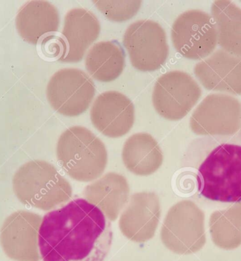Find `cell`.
Instances as JSON below:
<instances>
[{
	"label": "cell",
	"instance_id": "cell-1",
	"mask_svg": "<svg viewBox=\"0 0 241 261\" xmlns=\"http://www.w3.org/2000/svg\"><path fill=\"white\" fill-rule=\"evenodd\" d=\"M112 240L111 221L102 210L76 198L44 216L38 248L43 261H104Z\"/></svg>",
	"mask_w": 241,
	"mask_h": 261
},
{
	"label": "cell",
	"instance_id": "cell-2",
	"mask_svg": "<svg viewBox=\"0 0 241 261\" xmlns=\"http://www.w3.org/2000/svg\"><path fill=\"white\" fill-rule=\"evenodd\" d=\"M183 167L196 180L202 198L220 203L241 202V140L230 137H205L196 140Z\"/></svg>",
	"mask_w": 241,
	"mask_h": 261
},
{
	"label": "cell",
	"instance_id": "cell-3",
	"mask_svg": "<svg viewBox=\"0 0 241 261\" xmlns=\"http://www.w3.org/2000/svg\"><path fill=\"white\" fill-rule=\"evenodd\" d=\"M13 189L24 205L48 211L66 197V184L56 168L47 162L32 161L18 169L13 177Z\"/></svg>",
	"mask_w": 241,
	"mask_h": 261
},
{
	"label": "cell",
	"instance_id": "cell-4",
	"mask_svg": "<svg viewBox=\"0 0 241 261\" xmlns=\"http://www.w3.org/2000/svg\"><path fill=\"white\" fill-rule=\"evenodd\" d=\"M171 38L176 50L189 60H205L218 45V33L212 16L199 9L180 14L173 23Z\"/></svg>",
	"mask_w": 241,
	"mask_h": 261
},
{
	"label": "cell",
	"instance_id": "cell-5",
	"mask_svg": "<svg viewBox=\"0 0 241 261\" xmlns=\"http://www.w3.org/2000/svg\"><path fill=\"white\" fill-rule=\"evenodd\" d=\"M123 43L130 63L139 71H157L169 57L166 32L152 20H139L131 23L125 31Z\"/></svg>",
	"mask_w": 241,
	"mask_h": 261
},
{
	"label": "cell",
	"instance_id": "cell-6",
	"mask_svg": "<svg viewBox=\"0 0 241 261\" xmlns=\"http://www.w3.org/2000/svg\"><path fill=\"white\" fill-rule=\"evenodd\" d=\"M93 79L82 69L59 70L47 86V97L51 108L66 117H77L88 109L95 97Z\"/></svg>",
	"mask_w": 241,
	"mask_h": 261
},
{
	"label": "cell",
	"instance_id": "cell-7",
	"mask_svg": "<svg viewBox=\"0 0 241 261\" xmlns=\"http://www.w3.org/2000/svg\"><path fill=\"white\" fill-rule=\"evenodd\" d=\"M201 95V88L190 74L172 71L160 76L154 84L152 104L164 118L178 121L190 113Z\"/></svg>",
	"mask_w": 241,
	"mask_h": 261
},
{
	"label": "cell",
	"instance_id": "cell-8",
	"mask_svg": "<svg viewBox=\"0 0 241 261\" xmlns=\"http://www.w3.org/2000/svg\"><path fill=\"white\" fill-rule=\"evenodd\" d=\"M190 126L197 135L233 136L241 127L240 101L225 93L208 95L193 112Z\"/></svg>",
	"mask_w": 241,
	"mask_h": 261
},
{
	"label": "cell",
	"instance_id": "cell-9",
	"mask_svg": "<svg viewBox=\"0 0 241 261\" xmlns=\"http://www.w3.org/2000/svg\"><path fill=\"white\" fill-rule=\"evenodd\" d=\"M41 216L18 211L9 216L0 231V244L4 252L16 261H39L38 232Z\"/></svg>",
	"mask_w": 241,
	"mask_h": 261
},
{
	"label": "cell",
	"instance_id": "cell-10",
	"mask_svg": "<svg viewBox=\"0 0 241 261\" xmlns=\"http://www.w3.org/2000/svg\"><path fill=\"white\" fill-rule=\"evenodd\" d=\"M58 161L69 174L75 167H102L108 154L104 143L84 126H72L61 135L57 146Z\"/></svg>",
	"mask_w": 241,
	"mask_h": 261
},
{
	"label": "cell",
	"instance_id": "cell-11",
	"mask_svg": "<svg viewBox=\"0 0 241 261\" xmlns=\"http://www.w3.org/2000/svg\"><path fill=\"white\" fill-rule=\"evenodd\" d=\"M94 126L106 137L119 138L128 133L135 121V108L132 101L120 92L101 93L91 110Z\"/></svg>",
	"mask_w": 241,
	"mask_h": 261
},
{
	"label": "cell",
	"instance_id": "cell-12",
	"mask_svg": "<svg viewBox=\"0 0 241 261\" xmlns=\"http://www.w3.org/2000/svg\"><path fill=\"white\" fill-rule=\"evenodd\" d=\"M194 73L209 91L241 95V58L217 49L195 66Z\"/></svg>",
	"mask_w": 241,
	"mask_h": 261
},
{
	"label": "cell",
	"instance_id": "cell-13",
	"mask_svg": "<svg viewBox=\"0 0 241 261\" xmlns=\"http://www.w3.org/2000/svg\"><path fill=\"white\" fill-rule=\"evenodd\" d=\"M100 23L91 11L74 8L68 12L64 18L62 35L67 45V53L59 61L77 63L82 61L86 51L99 38Z\"/></svg>",
	"mask_w": 241,
	"mask_h": 261
},
{
	"label": "cell",
	"instance_id": "cell-14",
	"mask_svg": "<svg viewBox=\"0 0 241 261\" xmlns=\"http://www.w3.org/2000/svg\"><path fill=\"white\" fill-rule=\"evenodd\" d=\"M58 9L47 1H31L18 11L16 27L25 41L37 44L45 35L55 33L60 27Z\"/></svg>",
	"mask_w": 241,
	"mask_h": 261
},
{
	"label": "cell",
	"instance_id": "cell-15",
	"mask_svg": "<svg viewBox=\"0 0 241 261\" xmlns=\"http://www.w3.org/2000/svg\"><path fill=\"white\" fill-rule=\"evenodd\" d=\"M126 64L122 47L115 40L94 44L85 59L88 73L97 82H114L121 76Z\"/></svg>",
	"mask_w": 241,
	"mask_h": 261
},
{
	"label": "cell",
	"instance_id": "cell-16",
	"mask_svg": "<svg viewBox=\"0 0 241 261\" xmlns=\"http://www.w3.org/2000/svg\"><path fill=\"white\" fill-rule=\"evenodd\" d=\"M211 16L216 23L218 44L226 52L241 58V9L231 1H215Z\"/></svg>",
	"mask_w": 241,
	"mask_h": 261
},
{
	"label": "cell",
	"instance_id": "cell-17",
	"mask_svg": "<svg viewBox=\"0 0 241 261\" xmlns=\"http://www.w3.org/2000/svg\"><path fill=\"white\" fill-rule=\"evenodd\" d=\"M209 230L215 245L225 250L241 245V202L224 211H215L209 219Z\"/></svg>",
	"mask_w": 241,
	"mask_h": 261
},
{
	"label": "cell",
	"instance_id": "cell-18",
	"mask_svg": "<svg viewBox=\"0 0 241 261\" xmlns=\"http://www.w3.org/2000/svg\"><path fill=\"white\" fill-rule=\"evenodd\" d=\"M125 165L128 168H158L163 162L161 148L157 141L148 134H134L125 143L122 152Z\"/></svg>",
	"mask_w": 241,
	"mask_h": 261
},
{
	"label": "cell",
	"instance_id": "cell-19",
	"mask_svg": "<svg viewBox=\"0 0 241 261\" xmlns=\"http://www.w3.org/2000/svg\"><path fill=\"white\" fill-rule=\"evenodd\" d=\"M97 9L108 20L115 22L128 21L137 14L142 1H93Z\"/></svg>",
	"mask_w": 241,
	"mask_h": 261
},
{
	"label": "cell",
	"instance_id": "cell-20",
	"mask_svg": "<svg viewBox=\"0 0 241 261\" xmlns=\"http://www.w3.org/2000/svg\"><path fill=\"white\" fill-rule=\"evenodd\" d=\"M42 51L47 58H64L67 53V45L64 38L58 36H48L42 40Z\"/></svg>",
	"mask_w": 241,
	"mask_h": 261
},
{
	"label": "cell",
	"instance_id": "cell-21",
	"mask_svg": "<svg viewBox=\"0 0 241 261\" xmlns=\"http://www.w3.org/2000/svg\"><path fill=\"white\" fill-rule=\"evenodd\" d=\"M240 136H241V127H240Z\"/></svg>",
	"mask_w": 241,
	"mask_h": 261
}]
</instances>
